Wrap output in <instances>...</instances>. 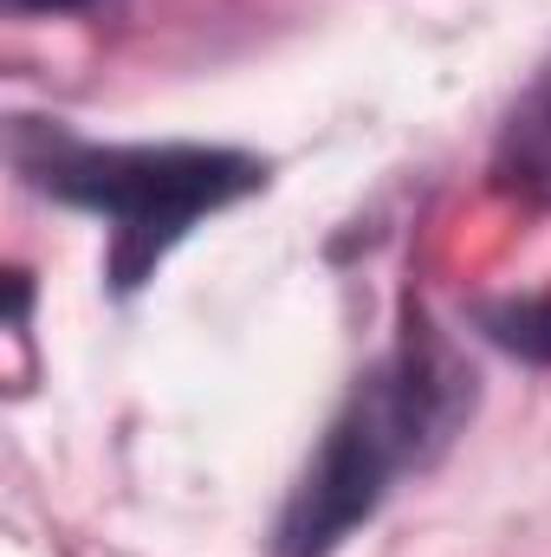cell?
Returning <instances> with one entry per match:
<instances>
[{"instance_id":"cell-1","label":"cell","mask_w":551,"mask_h":557,"mask_svg":"<svg viewBox=\"0 0 551 557\" xmlns=\"http://www.w3.org/2000/svg\"><path fill=\"white\" fill-rule=\"evenodd\" d=\"M421 403H428L421 370L415 376L409 370L377 376L351 403V416L331 428V441H325V454H318V467L298 493V519H292V552L298 557H318L344 525H357L377 506L383 480L396 473V460L409 454L415 428H421Z\"/></svg>"},{"instance_id":"cell-3","label":"cell","mask_w":551,"mask_h":557,"mask_svg":"<svg viewBox=\"0 0 551 557\" xmlns=\"http://www.w3.org/2000/svg\"><path fill=\"white\" fill-rule=\"evenodd\" d=\"M513 337H519L526 350H546V357H551V305H539V311H532V318H526Z\"/></svg>"},{"instance_id":"cell-2","label":"cell","mask_w":551,"mask_h":557,"mask_svg":"<svg viewBox=\"0 0 551 557\" xmlns=\"http://www.w3.org/2000/svg\"><path fill=\"white\" fill-rule=\"evenodd\" d=\"M254 182L260 175L234 156H111L98 162V175H78L72 188L149 240V234L188 227L201 208H221Z\"/></svg>"},{"instance_id":"cell-4","label":"cell","mask_w":551,"mask_h":557,"mask_svg":"<svg viewBox=\"0 0 551 557\" xmlns=\"http://www.w3.org/2000/svg\"><path fill=\"white\" fill-rule=\"evenodd\" d=\"M13 7H33V13H65V7H91V0H13Z\"/></svg>"}]
</instances>
